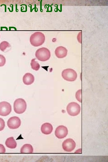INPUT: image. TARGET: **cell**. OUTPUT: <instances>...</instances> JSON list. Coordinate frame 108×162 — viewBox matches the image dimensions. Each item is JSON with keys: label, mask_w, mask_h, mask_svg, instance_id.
<instances>
[{"label": "cell", "mask_w": 108, "mask_h": 162, "mask_svg": "<svg viewBox=\"0 0 108 162\" xmlns=\"http://www.w3.org/2000/svg\"><path fill=\"white\" fill-rule=\"evenodd\" d=\"M21 120L17 116H13L8 120L7 125L10 129H16L18 128L21 125Z\"/></svg>", "instance_id": "ba28073f"}, {"label": "cell", "mask_w": 108, "mask_h": 162, "mask_svg": "<svg viewBox=\"0 0 108 162\" xmlns=\"http://www.w3.org/2000/svg\"><path fill=\"white\" fill-rule=\"evenodd\" d=\"M5 63V58L3 55L0 54V67L4 66Z\"/></svg>", "instance_id": "ac0fdd59"}, {"label": "cell", "mask_w": 108, "mask_h": 162, "mask_svg": "<svg viewBox=\"0 0 108 162\" xmlns=\"http://www.w3.org/2000/svg\"><path fill=\"white\" fill-rule=\"evenodd\" d=\"M23 82L26 85H30L34 81V76L30 73H26L23 77Z\"/></svg>", "instance_id": "7c38bea8"}, {"label": "cell", "mask_w": 108, "mask_h": 162, "mask_svg": "<svg viewBox=\"0 0 108 162\" xmlns=\"http://www.w3.org/2000/svg\"><path fill=\"white\" fill-rule=\"evenodd\" d=\"M5 148L4 146L0 144V153H4L5 152Z\"/></svg>", "instance_id": "ffe728a7"}, {"label": "cell", "mask_w": 108, "mask_h": 162, "mask_svg": "<svg viewBox=\"0 0 108 162\" xmlns=\"http://www.w3.org/2000/svg\"><path fill=\"white\" fill-rule=\"evenodd\" d=\"M66 109L69 115L72 116H75L80 113L81 107L80 105L77 103L72 102L68 104Z\"/></svg>", "instance_id": "5b68a950"}, {"label": "cell", "mask_w": 108, "mask_h": 162, "mask_svg": "<svg viewBox=\"0 0 108 162\" xmlns=\"http://www.w3.org/2000/svg\"><path fill=\"white\" fill-rule=\"evenodd\" d=\"M63 78L68 81H74L77 77V74L74 70L68 68L64 70L62 73Z\"/></svg>", "instance_id": "277c9868"}, {"label": "cell", "mask_w": 108, "mask_h": 162, "mask_svg": "<svg viewBox=\"0 0 108 162\" xmlns=\"http://www.w3.org/2000/svg\"><path fill=\"white\" fill-rule=\"evenodd\" d=\"M30 64L32 69L35 70H38L40 68V65L38 62L35 61V58L32 59Z\"/></svg>", "instance_id": "9a60e30c"}, {"label": "cell", "mask_w": 108, "mask_h": 162, "mask_svg": "<svg viewBox=\"0 0 108 162\" xmlns=\"http://www.w3.org/2000/svg\"><path fill=\"white\" fill-rule=\"evenodd\" d=\"M76 143L72 139L68 138L66 139L63 142L62 147L65 151L71 152L75 148Z\"/></svg>", "instance_id": "52a82bcc"}, {"label": "cell", "mask_w": 108, "mask_h": 162, "mask_svg": "<svg viewBox=\"0 0 108 162\" xmlns=\"http://www.w3.org/2000/svg\"><path fill=\"white\" fill-rule=\"evenodd\" d=\"M55 52L57 57L58 58H62L67 56L68 50L64 47L59 46L56 48Z\"/></svg>", "instance_id": "30bf717a"}, {"label": "cell", "mask_w": 108, "mask_h": 162, "mask_svg": "<svg viewBox=\"0 0 108 162\" xmlns=\"http://www.w3.org/2000/svg\"><path fill=\"white\" fill-rule=\"evenodd\" d=\"M45 40L44 34L40 32H36L32 34L30 38V43L34 46H38L44 44Z\"/></svg>", "instance_id": "6da1fadb"}, {"label": "cell", "mask_w": 108, "mask_h": 162, "mask_svg": "<svg viewBox=\"0 0 108 162\" xmlns=\"http://www.w3.org/2000/svg\"><path fill=\"white\" fill-rule=\"evenodd\" d=\"M56 136L59 139H62L65 137L68 134L67 128L62 125L58 126L55 131Z\"/></svg>", "instance_id": "9c48e42d"}, {"label": "cell", "mask_w": 108, "mask_h": 162, "mask_svg": "<svg viewBox=\"0 0 108 162\" xmlns=\"http://www.w3.org/2000/svg\"><path fill=\"white\" fill-rule=\"evenodd\" d=\"M82 90L80 89L77 91L76 93V99L80 102H82Z\"/></svg>", "instance_id": "e0dca14e"}, {"label": "cell", "mask_w": 108, "mask_h": 162, "mask_svg": "<svg viewBox=\"0 0 108 162\" xmlns=\"http://www.w3.org/2000/svg\"><path fill=\"white\" fill-rule=\"evenodd\" d=\"M53 130L52 125L48 123H46L42 124L41 128L42 132L45 134H50Z\"/></svg>", "instance_id": "8fae6325"}, {"label": "cell", "mask_w": 108, "mask_h": 162, "mask_svg": "<svg viewBox=\"0 0 108 162\" xmlns=\"http://www.w3.org/2000/svg\"><path fill=\"white\" fill-rule=\"evenodd\" d=\"M5 126V122L4 120L0 118V131L2 130Z\"/></svg>", "instance_id": "d6986e66"}, {"label": "cell", "mask_w": 108, "mask_h": 162, "mask_svg": "<svg viewBox=\"0 0 108 162\" xmlns=\"http://www.w3.org/2000/svg\"><path fill=\"white\" fill-rule=\"evenodd\" d=\"M33 151V148L30 144H24L20 149V152L21 153H32Z\"/></svg>", "instance_id": "5bb4252c"}, {"label": "cell", "mask_w": 108, "mask_h": 162, "mask_svg": "<svg viewBox=\"0 0 108 162\" xmlns=\"http://www.w3.org/2000/svg\"><path fill=\"white\" fill-rule=\"evenodd\" d=\"M26 103L23 99H17L14 102V110L17 114H22L23 113L26 111Z\"/></svg>", "instance_id": "3957f363"}, {"label": "cell", "mask_w": 108, "mask_h": 162, "mask_svg": "<svg viewBox=\"0 0 108 162\" xmlns=\"http://www.w3.org/2000/svg\"><path fill=\"white\" fill-rule=\"evenodd\" d=\"M11 46L10 44L7 41H3L0 44V50L2 51H4L6 49Z\"/></svg>", "instance_id": "2e32d148"}, {"label": "cell", "mask_w": 108, "mask_h": 162, "mask_svg": "<svg viewBox=\"0 0 108 162\" xmlns=\"http://www.w3.org/2000/svg\"><path fill=\"white\" fill-rule=\"evenodd\" d=\"M35 56L39 61L44 62L48 60L51 56L49 50L46 47H42L38 49L35 54Z\"/></svg>", "instance_id": "7a4b0ae2"}, {"label": "cell", "mask_w": 108, "mask_h": 162, "mask_svg": "<svg viewBox=\"0 0 108 162\" xmlns=\"http://www.w3.org/2000/svg\"><path fill=\"white\" fill-rule=\"evenodd\" d=\"M5 145L7 147L10 148H16L17 143L13 137H11L7 139L5 141Z\"/></svg>", "instance_id": "4fadbf2b"}, {"label": "cell", "mask_w": 108, "mask_h": 162, "mask_svg": "<svg viewBox=\"0 0 108 162\" xmlns=\"http://www.w3.org/2000/svg\"><path fill=\"white\" fill-rule=\"evenodd\" d=\"M11 106L10 104L6 101L0 102V115L6 116L11 111Z\"/></svg>", "instance_id": "8992f818"}]
</instances>
